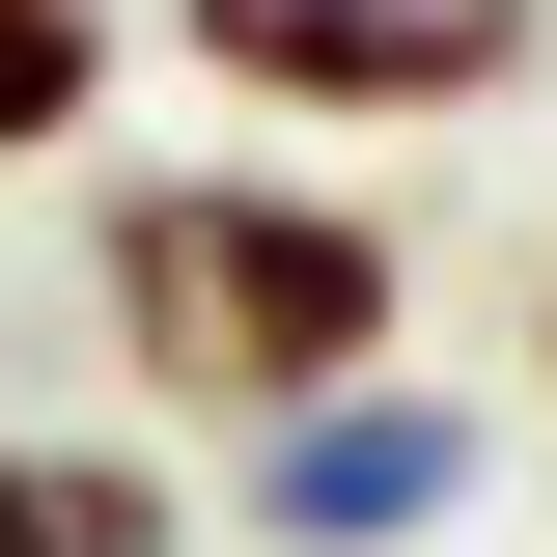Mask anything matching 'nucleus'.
I'll return each mask as SVG.
<instances>
[{"mask_svg":"<svg viewBox=\"0 0 557 557\" xmlns=\"http://www.w3.org/2000/svg\"><path fill=\"white\" fill-rule=\"evenodd\" d=\"M84 307H112V391H168L196 446H251L307 391H391L418 223L335 196V168H278V139H223V168H112L84 196Z\"/></svg>","mask_w":557,"mask_h":557,"instance_id":"obj_1","label":"nucleus"},{"mask_svg":"<svg viewBox=\"0 0 557 557\" xmlns=\"http://www.w3.org/2000/svg\"><path fill=\"white\" fill-rule=\"evenodd\" d=\"M168 57L251 139H474L557 84V0H168Z\"/></svg>","mask_w":557,"mask_h":557,"instance_id":"obj_2","label":"nucleus"},{"mask_svg":"<svg viewBox=\"0 0 557 557\" xmlns=\"http://www.w3.org/2000/svg\"><path fill=\"white\" fill-rule=\"evenodd\" d=\"M223 474H251V557H418L474 502V418L446 391H307V418H251Z\"/></svg>","mask_w":557,"mask_h":557,"instance_id":"obj_3","label":"nucleus"},{"mask_svg":"<svg viewBox=\"0 0 557 557\" xmlns=\"http://www.w3.org/2000/svg\"><path fill=\"white\" fill-rule=\"evenodd\" d=\"M0 557H196V502L112 418H0Z\"/></svg>","mask_w":557,"mask_h":557,"instance_id":"obj_4","label":"nucleus"},{"mask_svg":"<svg viewBox=\"0 0 557 557\" xmlns=\"http://www.w3.org/2000/svg\"><path fill=\"white\" fill-rule=\"evenodd\" d=\"M112 112V0H0V168H84Z\"/></svg>","mask_w":557,"mask_h":557,"instance_id":"obj_5","label":"nucleus"},{"mask_svg":"<svg viewBox=\"0 0 557 557\" xmlns=\"http://www.w3.org/2000/svg\"><path fill=\"white\" fill-rule=\"evenodd\" d=\"M530 391H557V307H530Z\"/></svg>","mask_w":557,"mask_h":557,"instance_id":"obj_6","label":"nucleus"}]
</instances>
